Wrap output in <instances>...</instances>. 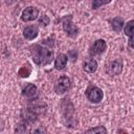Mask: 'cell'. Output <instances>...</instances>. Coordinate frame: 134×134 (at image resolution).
<instances>
[{"label": "cell", "instance_id": "10", "mask_svg": "<svg viewBox=\"0 0 134 134\" xmlns=\"http://www.w3.org/2000/svg\"><path fill=\"white\" fill-rule=\"evenodd\" d=\"M97 62L93 59V58H89L87 60H85L84 64H83V69L84 71L88 72V73H94L97 70Z\"/></svg>", "mask_w": 134, "mask_h": 134}, {"label": "cell", "instance_id": "14", "mask_svg": "<svg viewBox=\"0 0 134 134\" xmlns=\"http://www.w3.org/2000/svg\"><path fill=\"white\" fill-rule=\"evenodd\" d=\"M84 134H107V129L104 126H97V127L88 129Z\"/></svg>", "mask_w": 134, "mask_h": 134}, {"label": "cell", "instance_id": "9", "mask_svg": "<svg viewBox=\"0 0 134 134\" xmlns=\"http://www.w3.org/2000/svg\"><path fill=\"white\" fill-rule=\"evenodd\" d=\"M124 30H125V34H126V36H128L129 37V46L131 47V48H133L134 46H133V35H134V20H130V21H128L127 23H126V25H125V28H124Z\"/></svg>", "mask_w": 134, "mask_h": 134}, {"label": "cell", "instance_id": "16", "mask_svg": "<svg viewBox=\"0 0 134 134\" xmlns=\"http://www.w3.org/2000/svg\"><path fill=\"white\" fill-rule=\"evenodd\" d=\"M49 22H50V19H49L46 15L41 16L40 19H39V25H41V26H43V27H46V26L49 24Z\"/></svg>", "mask_w": 134, "mask_h": 134}, {"label": "cell", "instance_id": "19", "mask_svg": "<svg viewBox=\"0 0 134 134\" xmlns=\"http://www.w3.org/2000/svg\"><path fill=\"white\" fill-rule=\"evenodd\" d=\"M67 57H69V59H71L72 62H75L76 58H77V51L74 50V49H71V50L68 51V55Z\"/></svg>", "mask_w": 134, "mask_h": 134}, {"label": "cell", "instance_id": "12", "mask_svg": "<svg viewBox=\"0 0 134 134\" xmlns=\"http://www.w3.org/2000/svg\"><path fill=\"white\" fill-rule=\"evenodd\" d=\"M37 92H38V89L34 84H27L22 90V95L27 98H32L34 96L37 95Z\"/></svg>", "mask_w": 134, "mask_h": 134}, {"label": "cell", "instance_id": "18", "mask_svg": "<svg viewBox=\"0 0 134 134\" xmlns=\"http://www.w3.org/2000/svg\"><path fill=\"white\" fill-rule=\"evenodd\" d=\"M108 3H110V0H108V1H98V0H94V1L92 2V8H93V9H96V8H98L99 6L106 5V4H108Z\"/></svg>", "mask_w": 134, "mask_h": 134}, {"label": "cell", "instance_id": "1", "mask_svg": "<svg viewBox=\"0 0 134 134\" xmlns=\"http://www.w3.org/2000/svg\"><path fill=\"white\" fill-rule=\"evenodd\" d=\"M30 53L34 62L39 66H46L53 60V50L39 44L30 46Z\"/></svg>", "mask_w": 134, "mask_h": 134}, {"label": "cell", "instance_id": "15", "mask_svg": "<svg viewBox=\"0 0 134 134\" xmlns=\"http://www.w3.org/2000/svg\"><path fill=\"white\" fill-rule=\"evenodd\" d=\"M30 72H31L30 67H25V66H23V67H21V69L19 70V75H20L21 77H27V76L30 74Z\"/></svg>", "mask_w": 134, "mask_h": 134}, {"label": "cell", "instance_id": "17", "mask_svg": "<svg viewBox=\"0 0 134 134\" xmlns=\"http://www.w3.org/2000/svg\"><path fill=\"white\" fill-rule=\"evenodd\" d=\"M30 134H47L46 132V129L42 126H39V127H36L31 130V133Z\"/></svg>", "mask_w": 134, "mask_h": 134}, {"label": "cell", "instance_id": "20", "mask_svg": "<svg viewBox=\"0 0 134 134\" xmlns=\"http://www.w3.org/2000/svg\"><path fill=\"white\" fill-rule=\"evenodd\" d=\"M118 134H128V133L124 130H118Z\"/></svg>", "mask_w": 134, "mask_h": 134}, {"label": "cell", "instance_id": "4", "mask_svg": "<svg viewBox=\"0 0 134 134\" xmlns=\"http://www.w3.org/2000/svg\"><path fill=\"white\" fill-rule=\"evenodd\" d=\"M70 85H71V82H70L69 77L62 75L57 80V82L54 84V92L59 95L64 94L65 92H67L69 90Z\"/></svg>", "mask_w": 134, "mask_h": 134}, {"label": "cell", "instance_id": "7", "mask_svg": "<svg viewBox=\"0 0 134 134\" xmlns=\"http://www.w3.org/2000/svg\"><path fill=\"white\" fill-rule=\"evenodd\" d=\"M39 17V10L38 8L34 7V6H28L26 7L21 15V20L24 22H30L36 20Z\"/></svg>", "mask_w": 134, "mask_h": 134}, {"label": "cell", "instance_id": "21", "mask_svg": "<svg viewBox=\"0 0 134 134\" xmlns=\"http://www.w3.org/2000/svg\"><path fill=\"white\" fill-rule=\"evenodd\" d=\"M0 130H1V127H0Z\"/></svg>", "mask_w": 134, "mask_h": 134}, {"label": "cell", "instance_id": "2", "mask_svg": "<svg viewBox=\"0 0 134 134\" xmlns=\"http://www.w3.org/2000/svg\"><path fill=\"white\" fill-rule=\"evenodd\" d=\"M86 97L88 98V100L90 103L93 104H98L102 102L103 97H104V92L100 88L96 87V86H89L86 89Z\"/></svg>", "mask_w": 134, "mask_h": 134}, {"label": "cell", "instance_id": "3", "mask_svg": "<svg viewBox=\"0 0 134 134\" xmlns=\"http://www.w3.org/2000/svg\"><path fill=\"white\" fill-rule=\"evenodd\" d=\"M62 25H63L64 31L66 32V35H67L69 38H76V37H77V35H79V28H77V26L73 23L71 16H68L67 18H65V19L63 20Z\"/></svg>", "mask_w": 134, "mask_h": 134}, {"label": "cell", "instance_id": "13", "mask_svg": "<svg viewBox=\"0 0 134 134\" xmlns=\"http://www.w3.org/2000/svg\"><path fill=\"white\" fill-rule=\"evenodd\" d=\"M111 26L115 32H120L125 26V21L121 17H115L111 20Z\"/></svg>", "mask_w": 134, "mask_h": 134}, {"label": "cell", "instance_id": "5", "mask_svg": "<svg viewBox=\"0 0 134 134\" xmlns=\"http://www.w3.org/2000/svg\"><path fill=\"white\" fill-rule=\"evenodd\" d=\"M106 49H107L106 41L103 39H98V40L94 41L91 44V46L89 47V54H90V57L100 55L103 52H105Z\"/></svg>", "mask_w": 134, "mask_h": 134}, {"label": "cell", "instance_id": "8", "mask_svg": "<svg viewBox=\"0 0 134 134\" xmlns=\"http://www.w3.org/2000/svg\"><path fill=\"white\" fill-rule=\"evenodd\" d=\"M39 35V27L37 25H28L23 29V36L26 40H34Z\"/></svg>", "mask_w": 134, "mask_h": 134}, {"label": "cell", "instance_id": "11", "mask_svg": "<svg viewBox=\"0 0 134 134\" xmlns=\"http://www.w3.org/2000/svg\"><path fill=\"white\" fill-rule=\"evenodd\" d=\"M68 57L65 53H59L54 60V68L57 70H63L67 65Z\"/></svg>", "mask_w": 134, "mask_h": 134}, {"label": "cell", "instance_id": "6", "mask_svg": "<svg viewBox=\"0 0 134 134\" xmlns=\"http://www.w3.org/2000/svg\"><path fill=\"white\" fill-rule=\"evenodd\" d=\"M122 67H124V64H122V60L121 59H116L112 62L109 63L108 67L106 68V72L112 76H115V75H119L122 71Z\"/></svg>", "mask_w": 134, "mask_h": 134}]
</instances>
